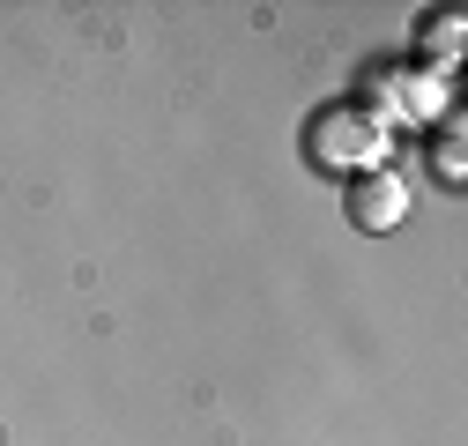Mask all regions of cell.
I'll return each mask as SVG.
<instances>
[{
    "mask_svg": "<svg viewBox=\"0 0 468 446\" xmlns=\"http://www.w3.org/2000/svg\"><path fill=\"white\" fill-rule=\"evenodd\" d=\"M394 216H401L394 179H357V194H349V223H372V231H387Z\"/></svg>",
    "mask_w": 468,
    "mask_h": 446,
    "instance_id": "obj_1",
    "label": "cell"
}]
</instances>
